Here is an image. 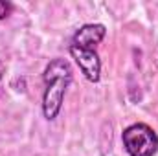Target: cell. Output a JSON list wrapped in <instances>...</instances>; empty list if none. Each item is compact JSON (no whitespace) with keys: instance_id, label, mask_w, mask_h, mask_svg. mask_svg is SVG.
I'll use <instances>...</instances> for the list:
<instances>
[{"instance_id":"6","label":"cell","mask_w":158,"mask_h":156,"mask_svg":"<svg viewBox=\"0 0 158 156\" xmlns=\"http://www.w3.org/2000/svg\"><path fill=\"white\" fill-rule=\"evenodd\" d=\"M0 81H2V72H0Z\"/></svg>"},{"instance_id":"4","label":"cell","mask_w":158,"mask_h":156,"mask_svg":"<svg viewBox=\"0 0 158 156\" xmlns=\"http://www.w3.org/2000/svg\"><path fill=\"white\" fill-rule=\"evenodd\" d=\"M107 35V28L103 24H85L81 26L72 37V46L94 50Z\"/></svg>"},{"instance_id":"5","label":"cell","mask_w":158,"mask_h":156,"mask_svg":"<svg viewBox=\"0 0 158 156\" xmlns=\"http://www.w3.org/2000/svg\"><path fill=\"white\" fill-rule=\"evenodd\" d=\"M13 11V4L11 2H6V0H0V20L7 18Z\"/></svg>"},{"instance_id":"1","label":"cell","mask_w":158,"mask_h":156,"mask_svg":"<svg viewBox=\"0 0 158 156\" xmlns=\"http://www.w3.org/2000/svg\"><path fill=\"white\" fill-rule=\"evenodd\" d=\"M42 114L48 121H53L63 109V99L72 83V66L64 59H53L48 63L42 74Z\"/></svg>"},{"instance_id":"2","label":"cell","mask_w":158,"mask_h":156,"mask_svg":"<svg viewBox=\"0 0 158 156\" xmlns=\"http://www.w3.org/2000/svg\"><path fill=\"white\" fill-rule=\"evenodd\" d=\"M121 143L129 156H155L158 153V134L147 123H132L125 127Z\"/></svg>"},{"instance_id":"3","label":"cell","mask_w":158,"mask_h":156,"mask_svg":"<svg viewBox=\"0 0 158 156\" xmlns=\"http://www.w3.org/2000/svg\"><path fill=\"white\" fill-rule=\"evenodd\" d=\"M68 50H70V55L76 59L83 76L90 83H98L101 79V61H99V55L96 53V50H85V48H77L72 44Z\"/></svg>"}]
</instances>
